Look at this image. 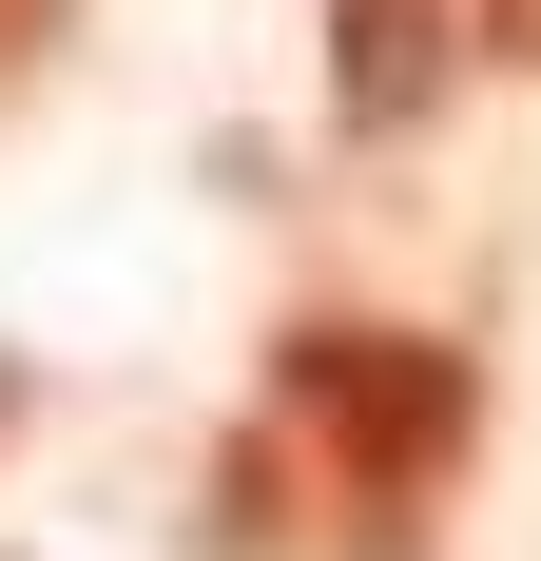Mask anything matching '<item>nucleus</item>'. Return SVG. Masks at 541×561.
<instances>
[{"mask_svg": "<svg viewBox=\"0 0 541 561\" xmlns=\"http://www.w3.org/2000/svg\"><path fill=\"white\" fill-rule=\"evenodd\" d=\"M270 446L310 465L329 561H426L484 465V368L387 310H310V330H270Z\"/></svg>", "mask_w": 541, "mask_h": 561, "instance_id": "obj_1", "label": "nucleus"}, {"mask_svg": "<svg viewBox=\"0 0 541 561\" xmlns=\"http://www.w3.org/2000/svg\"><path fill=\"white\" fill-rule=\"evenodd\" d=\"M464 58H484V0H329V116H348L368 156L426 136Z\"/></svg>", "mask_w": 541, "mask_h": 561, "instance_id": "obj_2", "label": "nucleus"}, {"mask_svg": "<svg viewBox=\"0 0 541 561\" xmlns=\"http://www.w3.org/2000/svg\"><path fill=\"white\" fill-rule=\"evenodd\" d=\"M194 561H329V523H310V465L270 446V407L232 426L214 465H194Z\"/></svg>", "mask_w": 541, "mask_h": 561, "instance_id": "obj_3", "label": "nucleus"}, {"mask_svg": "<svg viewBox=\"0 0 541 561\" xmlns=\"http://www.w3.org/2000/svg\"><path fill=\"white\" fill-rule=\"evenodd\" d=\"M58 39H78V0H0V116L58 78Z\"/></svg>", "mask_w": 541, "mask_h": 561, "instance_id": "obj_4", "label": "nucleus"}, {"mask_svg": "<svg viewBox=\"0 0 541 561\" xmlns=\"http://www.w3.org/2000/svg\"><path fill=\"white\" fill-rule=\"evenodd\" d=\"M484 58H522V78H541V0H484Z\"/></svg>", "mask_w": 541, "mask_h": 561, "instance_id": "obj_5", "label": "nucleus"}]
</instances>
